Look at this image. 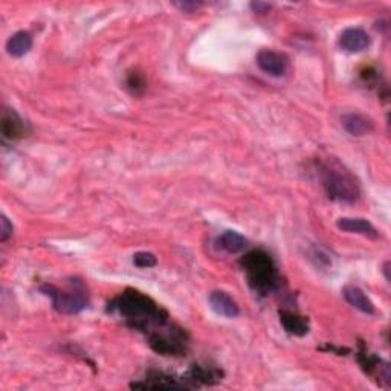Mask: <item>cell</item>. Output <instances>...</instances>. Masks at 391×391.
Here are the masks:
<instances>
[{"label":"cell","mask_w":391,"mask_h":391,"mask_svg":"<svg viewBox=\"0 0 391 391\" xmlns=\"http://www.w3.org/2000/svg\"><path fill=\"white\" fill-rule=\"evenodd\" d=\"M209 306L216 314H219L225 318H236L240 315V307L236 300L229 294L223 291H213L208 296Z\"/></svg>","instance_id":"ba28073f"},{"label":"cell","mask_w":391,"mask_h":391,"mask_svg":"<svg viewBox=\"0 0 391 391\" xmlns=\"http://www.w3.org/2000/svg\"><path fill=\"white\" fill-rule=\"evenodd\" d=\"M108 312L118 314L132 329L144 332L155 352L165 356L185 353L188 335L184 329L170 323L169 314L140 291L127 289L108 303Z\"/></svg>","instance_id":"6da1fadb"},{"label":"cell","mask_w":391,"mask_h":391,"mask_svg":"<svg viewBox=\"0 0 391 391\" xmlns=\"http://www.w3.org/2000/svg\"><path fill=\"white\" fill-rule=\"evenodd\" d=\"M257 64L265 74L271 77H283L289 68L287 57L271 49L260 50L257 54Z\"/></svg>","instance_id":"5b68a950"},{"label":"cell","mask_w":391,"mask_h":391,"mask_svg":"<svg viewBox=\"0 0 391 391\" xmlns=\"http://www.w3.org/2000/svg\"><path fill=\"white\" fill-rule=\"evenodd\" d=\"M343 295H344L345 301L354 309H358L359 312L367 314V315H374L376 309H374L373 301L368 298L365 292L362 291V289H359L358 286H345Z\"/></svg>","instance_id":"7c38bea8"},{"label":"cell","mask_w":391,"mask_h":391,"mask_svg":"<svg viewBox=\"0 0 391 391\" xmlns=\"http://www.w3.org/2000/svg\"><path fill=\"white\" fill-rule=\"evenodd\" d=\"M240 265L248 277L249 286L260 295H269L278 287L280 277L277 266L267 252L252 251L242 258Z\"/></svg>","instance_id":"7a4b0ae2"},{"label":"cell","mask_w":391,"mask_h":391,"mask_svg":"<svg viewBox=\"0 0 391 391\" xmlns=\"http://www.w3.org/2000/svg\"><path fill=\"white\" fill-rule=\"evenodd\" d=\"M25 121L12 108H5L2 115V135L5 140L16 141L25 135Z\"/></svg>","instance_id":"8fae6325"},{"label":"cell","mask_w":391,"mask_h":391,"mask_svg":"<svg viewBox=\"0 0 391 391\" xmlns=\"http://www.w3.org/2000/svg\"><path fill=\"white\" fill-rule=\"evenodd\" d=\"M133 263L137 267H153L158 265V258L151 252H137L133 256Z\"/></svg>","instance_id":"ac0fdd59"},{"label":"cell","mask_w":391,"mask_h":391,"mask_svg":"<svg viewBox=\"0 0 391 391\" xmlns=\"http://www.w3.org/2000/svg\"><path fill=\"white\" fill-rule=\"evenodd\" d=\"M321 182L329 199L344 204H354L359 199V185L349 171L335 166H321Z\"/></svg>","instance_id":"277c9868"},{"label":"cell","mask_w":391,"mask_h":391,"mask_svg":"<svg viewBox=\"0 0 391 391\" xmlns=\"http://www.w3.org/2000/svg\"><path fill=\"white\" fill-rule=\"evenodd\" d=\"M370 45V37L362 28H347L339 35V46L347 53H361Z\"/></svg>","instance_id":"9c48e42d"},{"label":"cell","mask_w":391,"mask_h":391,"mask_svg":"<svg viewBox=\"0 0 391 391\" xmlns=\"http://www.w3.org/2000/svg\"><path fill=\"white\" fill-rule=\"evenodd\" d=\"M280 321L285 330L295 336H304L309 333V323L304 316L291 310H280Z\"/></svg>","instance_id":"5bb4252c"},{"label":"cell","mask_w":391,"mask_h":391,"mask_svg":"<svg viewBox=\"0 0 391 391\" xmlns=\"http://www.w3.org/2000/svg\"><path fill=\"white\" fill-rule=\"evenodd\" d=\"M246 238L236 233V231H225L220 237H219V246L223 249L227 251L228 254H238V252H242L246 248Z\"/></svg>","instance_id":"2e32d148"},{"label":"cell","mask_w":391,"mask_h":391,"mask_svg":"<svg viewBox=\"0 0 391 391\" xmlns=\"http://www.w3.org/2000/svg\"><path fill=\"white\" fill-rule=\"evenodd\" d=\"M251 10L258 14H265L271 10V5L263 3V2H254V3H251Z\"/></svg>","instance_id":"44dd1931"},{"label":"cell","mask_w":391,"mask_h":391,"mask_svg":"<svg viewBox=\"0 0 391 391\" xmlns=\"http://www.w3.org/2000/svg\"><path fill=\"white\" fill-rule=\"evenodd\" d=\"M175 6H178L179 10H182L185 12H194V11H198L199 8H202L204 6V3L202 2H191V0H184V2H175Z\"/></svg>","instance_id":"ffe728a7"},{"label":"cell","mask_w":391,"mask_h":391,"mask_svg":"<svg viewBox=\"0 0 391 391\" xmlns=\"http://www.w3.org/2000/svg\"><path fill=\"white\" fill-rule=\"evenodd\" d=\"M12 223L5 214L0 216V242H6L12 236Z\"/></svg>","instance_id":"d6986e66"},{"label":"cell","mask_w":391,"mask_h":391,"mask_svg":"<svg viewBox=\"0 0 391 391\" xmlns=\"http://www.w3.org/2000/svg\"><path fill=\"white\" fill-rule=\"evenodd\" d=\"M32 48V37L28 31H19L12 34L6 41V53H8L14 59H20V57L26 55Z\"/></svg>","instance_id":"9a60e30c"},{"label":"cell","mask_w":391,"mask_h":391,"mask_svg":"<svg viewBox=\"0 0 391 391\" xmlns=\"http://www.w3.org/2000/svg\"><path fill=\"white\" fill-rule=\"evenodd\" d=\"M130 388H137V390H171V388H187L184 381H179L171 378L169 374L151 372L147 374L146 379L140 382L130 383Z\"/></svg>","instance_id":"52a82bcc"},{"label":"cell","mask_w":391,"mask_h":391,"mask_svg":"<svg viewBox=\"0 0 391 391\" xmlns=\"http://www.w3.org/2000/svg\"><path fill=\"white\" fill-rule=\"evenodd\" d=\"M336 227L344 231V233L352 234H361L368 238H378L379 233L370 222L365 219H359V217H341L338 219Z\"/></svg>","instance_id":"30bf717a"},{"label":"cell","mask_w":391,"mask_h":391,"mask_svg":"<svg viewBox=\"0 0 391 391\" xmlns=\"http://www.w3.org/2000/svg\"><path fill=\"white\" fill-rule=\"evenodd\" d=\"M182 381L187 387H202V385H214L222 381V372L214 367L207 365H194L190 368Z\"/></svg>","instance_id":"8992f818"},{"label":"cell","mask_w":391,"mask_h":391,"mask_svg":"<svg viewBox=\"0 0 391 391\" xmlns=\"http://www.w3.org/2000/svg\"><path fill=\"white\" fill-rule=\"evenodd\" d=\"M341 124L347 133L352 136H364L373 130V122L364 115L345 113L341 118Z\"/></svg>","instance_id":"4fadbf2b"},{"label":"cell","mask_w":391,"mask_h":391,"mask_svg":"<svg viewBox=\"0 0 391 391\" xmlns=\"http://www.w3.org/2000/svg\"><path fill=\"white\" fill-rule=\"evenodd\" d=\"M40 291L49 296L53 306L59 314L75 315L88 307L89 296L82 280L72 278L68 289H60L54 285H43Z\"/></svg>","instance_id":"3957f363"},{"label":"cell","mask_w":391,"mask_h":391,"mask_svg":"<svg viewBox=\"0 0 391 391\" xmlns=\"http://www.w3.org/2000/svg\"><path fill=\"white\" fill-rule=\"evenodd\" d=\"M127 88L132 90L135 95L142 93L144 89H146V79H144L141 74H137V72H132V74H128L127 77Z\"/></svg>","instance_id":"e0dca14e"}]
</instances>
